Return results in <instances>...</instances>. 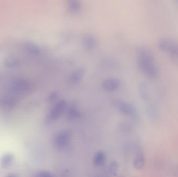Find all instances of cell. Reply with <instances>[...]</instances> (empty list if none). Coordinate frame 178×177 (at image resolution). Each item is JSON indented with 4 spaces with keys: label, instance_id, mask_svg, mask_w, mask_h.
Returning <instances> with one entry per match:
<instances>
[{
    "label": "cell",
    "instance_id": "obj_11",
    "mask_svg": "<svg viewBox=\"0 0 178 177\" xmlns=\"http://www.w3.org/2000/svg\"><path fill=\"white\" fill-rule=\"evenodd\" d=\"M145 163L144 156L141 151L139 150L137 152L136 156L134 160V166L136 169L138 170L141 169L143 168Z\"/></svg>",
    "mask_w": 178,
    "mask_h": 177
},
{
    "label": "cell",
    "instance_id": "obj_12",
    "mask_svg": "<svg viewBox=\"0 0 178 177\" xmlns=\"http://www.w3.org/2000/svg\"><path fill=\"white\" fill-rule=\"evenodd\" d=\"M139 93L142 99L147 101L149 100V91L147 84L144 83H141L139 85Z\"/></svg>",
    "mask_w": 178,
    "mask_h": 177
},
{
    "label": "cell",
    "instance_id": "obj_5",
    "mask_svg": "<svg viewBox=\"0 0 178 177\" xmlns=\"http://www.w3.org/2000/svg\"><path fill=\"white\" fill-rule=\"evenodd\" d=\"M118 107L120 111L123 114L128 115L134 120L138 118V114L136 110L130 103L121 102L118 103Z\"/></svg>",
    "mask_w": 178,
    "mask_h": 177
},
{
    "label": "cell",
    "instance_id": "obj_20",
    "mask_svg": "<svg viewBox=\"0 0 178 177\" xmlns=\"http://www.w3.org/2000/svg\"><path fill=\"white\" fill-rule=\"evenodd\" d=\"M37 176L39 177H52V174H51L49 172L42 171L39 172Z\"/></svg>",
    "mask_w": 178,
    "mask_h": 177
},
{
    "label": "cell",
    "instance_id": "obj_22",
    "mask_svg": "<svg viewBox=\"0 0 178 177\" xmlns=\"http://www.w3.org/2000/svg\"><path fill=\"white\" fill-rule=\"evenodd\" d=\"M174 2L175 3V5L177 6V7L178 8V0H173Z\"/></svg>",
    "mask_w": 178,
    "mask_h": 177
},
{
    "label": "cell",
    "instance_id": "obj_19",
    "mask_svg": "<svg viewBox=\"0 0 178 177\" xmlns=\"http://www.w3.org/2000/svg\"><path fill=\"white\" fill-rule=\"evenodd\" d=\"M118 169V165L115 161H113L110 166V172L112 174L114 175L116 174Z\"/></svg>",
    "mask_w": 178,
    "mask_h": 177
},
{
    "label": "cell",
    "instance_id": "obj_17",
    "mask_svg": "<svg viewBox=\"0 0 178 177\" xmlns=\"http://www.w3.org/2000/svg\"><path fill=\"white\" fill-rule=\"evenodd\" d=\"M80 116V113L75 108H71L67 112V117L69 120H75Z\"/></svg>",
    "mask_w": 178,
    "mask_h": 177
},
{
    "label": "cell",
    "instance_id": "obj_9",
    "mask_svg": "<svg viewBox=\"0 0 178 177\" xmlns=\"http://www.w3.org/2000/svg\"><path fill=\"white\" fill-rule=\"evenodd\" d=\"M97 39L96 37L91 34L86 35L82 39V44L85 48L88 50H93L97 46Z\"/></svg>",
    "mask_w": 178,
    "mask_h": 177
},
{
    "label": "cell",
    "instance_id": "obj_1",
    "mask_svg": "<svg viewBox=\"0 0 178 177\" xmlns=\"http://www.w3.org/2000/svg\"><path fill=\"white\" fill-rule=\"evenodd\" d=\"M138 67L139 70L148 78H156L158 70L155 65L153 52L147 47H141L138 50Z\"/></svg>",
    "mask_w": 178,
    "mask_h": 177
},
{
    "label": "cell",
    "instance_id": "obj_14",
    "mask_svg": "<svg viewBox=\"0 0 178 177\" xmlns=\"http://www.w3.org/2000/svg\"><path fill=\"white\" fill-rule=\"evenodd\" d=\"M147 114L152 120L156 119L158 116V110L155 104L150 102L147 105Z\"/></svg>",
    "mask_w": 178,
    "mask_h": 177
},
{
    "label": "cell",
    "instance_id": "obj_21",
    "mask_svg": "<svg viewBox=\"0 0 178 177\" xmlns=\"http://www.w3.org/2000/svg\"><path fill=\"white\" fill-rule=\"evenodd\" d=\"M58 97V94L56 93H54L52 94H51L49 98V99L50 101H54L56 99H57Z\"/></svg>",
    "mask_w": 178,
    "mask_h": 177
},
{
    "label": "cell",
    "instance_id": "obj_8",
    "mask_svg": "<svg viewBox=\"0 0 178 177\" xmlns=\"http://www.w3.org/2000/svg\"><path fill=\"white\" fill-rule=\"evenodd\" d=\"M120 86V82L117 79L115 78H108L103 81L102 87L106 91H113Z\"/></svg>",
    "mask_w": 178,
    "mask_h": 177
},
{
    "label": "cell",
    "instance_id": "obj_7",
    "mask_svg": "<svg viewBox=\"0 0 178 177\" xmlns=\"http://www.w3.org/2000/svg\"><path fill=\"white\" fill-rule=\"evenodd\" d=\"M66 5L70 13L76 15L80 13L82 5L80 0H65Z\"/></svg>",
    "mask_w": 178,
    "mask_h": 177
},
{
    "label": "cell",
    "instance_id": "obj_15",
    "mask_svg": "<svg viewBox=\"0 0 178 177\" xmlns=\"http://www.w3.org/2000/svg\"><path fill=\"white\" fill-rule=\"evenodd\" d=\"M105 154L103 152L99 151L94 155L93 159V163L96 166H101L105 163Z\"/></svg>",
    "mask_w": 178,
    "mask_h": 177
},
{
    "label": "cell",
    "instance_id": "obj_4",
    "mask_svg": "<svg viewBox=\"0 0 178 177\" xmlns=\"http://www.w3.org/2000/svg\"><path fill=\"white\" fill-rule=\"evenodd\" d=\"M71 140V135L67 131H63L58 133L54 139V144L56 148L63 150L66 148Z\"/></svg>",
    "mask_w": 178,
    "mask_h": 177
},
{
    "label": "cell",
    "instance_id": "obj_10",
    "mask_svg": "<svg viewBox=\"0 0 178 177\" xmlns=\"http://www.w3.org/2000/svg\"><path fill=\"white\" fill-rule=\"evenodd\" d=\"M23 47L25 51L30 55L37 56L39 55L41 52L39 46L34 42H26L24 43Z\"/></svg>",
    "mask_w": 178,
    "mask_h": 177
},
{
    "label": "cell",
    "instance_id": "obj_3",
    "mask_svg": "<svg viewBox=\"0 0 178 177\" xmlns=\"http://www.w3.org/2000/svg\"><path fill=\"white\" fill-rule=\"evenodd\" d=\"M66 107V103L64 100H60L57 102L53 107L47 117L45 121L47 123L53 122L59 118L63 113Z\"/></svg>",
    "mask_w": 178,
    "mask_h": 177
},
{
    "label": "cell",
    "instance_id": "obj_2",
    "mask_svg": "<svg viewBox=\"0 0 178 177\" xmlns=\"http://www.w3.org/2000/svg\"><path fill=\"white\" fill-rule=\"evenodd\" d=\"M157 48L160 51L167 53L173 63L178 65V44L168 39H160L157 42Z\"/></svg>",
    "mask_w": 178,
    "mask_h": 177
},
{
    "label": "cell",
    "instance_id": "obj_6",
    "mask_svg": "<svg viewBox=\"0 0 178 177\" xmlns=\"http://www.w3.org/2000/svg\"><path fill=\"white\" fill-rule=\"evenodd\" d=\"M30 88V85L29 82L21 79L14 81L11 85V89L17 92H25L29 91Z\"/></svg>",
    "mask_w": 178,
    "mask_h": 177
},
{
    "label": "cell",
    "instance_id": "obj_13",
    "mask_svg": "<svg viewBox=\"0 0 178 177\" xmlns=\"http://www.w3.org/2000/svg\"><path fill=\"white\" fill-rule=\"evenodd\" d=\"M20 61L16 58L8 57L6 58L4 61V65L6 68L14 69L17 68L20 65Z\"/></svg>",
    "mask_w": 178,
    "mask_h": 177
},
{
    "label": "cell",
    "instance_id": "obj_16",
    "mask_svg": "<svg viewBox=\"0 0 178 177\" xmlns=\"http://www.w3.org/2000/svg\"><path fill=\"white\" fill-rule=\"evenodd\" d=\"M84 71L82 69H79L74 71L70 77V81L73 83H76L81 80L84 76Z\"/></svg>",
    "mask_w": 178,
    "mask_h": 177
},
{
    "label": "cell",
    "instance_id": "obj_18",
    "mask_svg": "<svg viewBox=\"0 0 178 177\" xmlns=\"http://www.w3.org/2000/svg\"><path fill=\"white\" fill-rule=\"evenodd\" d=\"M13 161V156L10 154H8L3 156L1 159V162L4 166L7 167L12 163Z\"/></svg>",
    "mask_w": 178,
    "mask_h": 177
}]
</instances>
